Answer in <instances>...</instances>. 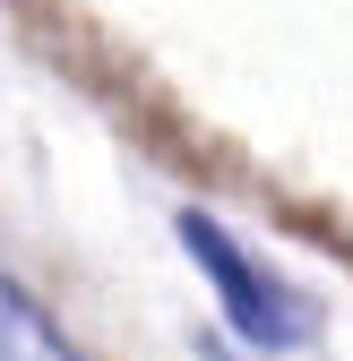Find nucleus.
Listing matches in <instances>:
<instances>
[{"instance_id": "1", "label": "nucleus", "mask_w": 353, "mask_h": 361, "mask_svg": "<svg viewBox=\"0 0 353 361\" xmlns=\"http://www.w3.org/2000/svg\"><path fill=\"white\" fill-rule=\"evenodd\" d=\"M172 233H181V250L198 258V276H207V293L225 301V327L241 336V344H258V353H293V344H311V301H301L285 276H268L215 215H198V207H181L172 215Z\"/></svg>"}, {"instance_id": "2", "label": "nucleus", "mask_w": 353, "mask_h": 361, "mask_svg": "<svg viewBox=\"0 0 353 361\" xmlns=\"http://www.w3.org/2000/svg\"><path fill=\"white\" fill-rule=\"evenodd\" d=\"M0 361H86V353L52 327V310H43L9 267H0Z\"/></svg>"}]
</instances>
